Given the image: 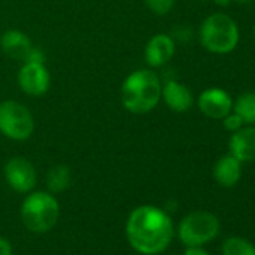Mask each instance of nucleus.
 Segmentation results:
<instances>
[{"instance_id":"obj_1","label":"nucleus","mask_w":255,"mask_h":255,"mask_svg":"<svg viewBox=\"0 0 255 255\" xmlns=\"http://www.w3.org/2000/svg\"><path fill=\"white\" fill-rule=\"evenodd\" d=\"M174 224L167 210L156 206H138L126 219L128 243L141 255L162 254L174 237Z\"/></svg>"},{"instance_id":"obj_2","label":"nucleus","mask_w":255,"mask_h":255,"mask_svg":"<svg viewBox=\"0 0 255 255\" xmlns=\"http://www.w3.org/2000/svg\"><path fill=\"white\" fill-rule=\"evenodd\" d=\"M161 81L152 71H137L128 77L122 86V101L126 110L144 114L153 110L161 98Z\"/></svg>"},{"instance_id":"obj_3","label":"nucleus","mask_w":255,"mask_h":255,"mask_svg":"<svg viewBox=\"0 0 255 255\" xmlns=\"http://www.w3.org/2000/svg\"><path fill=\"white\" fill-rule=\"evenodd\" d=\"M20 215L29 231L42 234L56 227L60 216V206L50 192H30L21 204Z\"/></svg>"},{"instance_id":"obj_4","label":"nucleus","mask_w":255,"mask_h":255,"mask_svg":"<svg viewBox=\"0 0 255 255\" xmlns=\"http://www.w3.org/2000/svg\"><path fill=\"white\" fill-rule=\"evenodd\" d=\"M240 39L237 23L227 14L209 15L200 27L201 45L213 54H228L236 50Z\"/></svg>"},{"instance_id":"obj_5","label":"nucleus","mask_w":255,"mask_h":255,"mask_svg":"<svg viewBox=\"0 0 255 255\" xmlns=\"http://www.w3.org/2000/svg\"><path fill=\"white\" fill-rule=\"evenodd\" d=\"M219 219L206 210H195L182 218L177 225L179 240L185 246H204L219 234Z\"/></svg>"},{"instance_id":"obj_6","label":"nucleus","mask_w":255,"mask_h":255,"mask_svg":"<svg viewBox=\"0 0 255 255\" xmlns=\"http://www.w3.org/2000/svg\"><path fill=\"white\" fill-rule=\"evenodd\" d=\"M0 132L12 140H26L33 132L30 111L14 101L0 104Z\"/></svg>"},{"instance_id":"obj_7","label":"nucleus","mask_w":255,"mask_h":255,"mask_svg":"<svg viewBox=\"0 0 255 255\" xmlns=\"http://www.w3.org/2000/svg\"><path fill=\"white\" fill-rule=\"evenodd\" d=\"M5 177L8 185L21 194L30 192L36 185L35 167L24 158H12L5 167Z\"/></svg>"},{"instance_id":"obj_8","label":"nucleus","mask_w":255,"mask_h":255,"mask_svg":"<svg viewBox=\"0 0 255 255\" xmlns=\"http://www.w3.org/2000/svg\"><path fill=\"white\" fill-rule=\"evenodd\" d=\"M233 98L228 92L219 87L206 89L198 98V108L210 119L222 120L230 111H233Z\"/></svg>"},{"instance_id":"obj_9","label":"nucleus","mask_w":255,"mask_h":255,"mask_svg":"<svg viewBox=\"0 0 255 255\" xmlns=\"http://www.w3.org/2000/svg\"><path fill=\"white\" fill-rule=\"evenodd\" d=\"M18 83L23 92L39 96L44 95L50 87V75L41 62H26L20 69Z\"/></svg>"},{"instance_id":"obj_10","label":"nucleus","mask_w":255,"mask_h":255,"mask_svg":"<svg viewBox=\"0 0 255 255\" xmlns=\"http://www.w3.org/2000/svg\"><path fill=\"white\" fill-rule=\"evenodd\" d=\"M230 153L240 162L255 161V125H248L237 132H233L230 143Z\"/></svg>"},{"instance_id":"obj_11","label":"nucleus","mask_w":255,"mask_h":255,"mask_svg":"<svg viewBox=\"0 0 255 255\" xmlns=\"http://www.w3.org/2000/svg\"><path fill=\"white\" fill-rule=\"evenodd\" d=\"M213 177L224 188L236 186L242 177V162L231 153L221 156L213 167Z\"/></svg>"},{"instance_id":"obj_12","label":"nucleus","mask_w":255,"mask_h":255,"mask_svg":"<svg viewBox=\"0 0 255 255\" xmlns=\"http://www.w3.org/2000/svg\"><path fill=\"white\" fill-rule=\"evenodd\" d=\"M174 41L164 33L155 35L146 47V59L150 66H162L174 56Z\"/></svg>"},{"instance_id":"obj_13","label":"nucleus","mask_w":255,"mask_h":255,"mask_svg":"<svg viewBox=\"0 0 255 255\" xmlns=\"http://www.w3.org/2000/svg\"><path fill=\"white\" fill-rule=\"evenodd\" d=\"M161 93L165 104L176 113L188 111L194 104V96L191 90L179 81H168Z\"/></svg>"},{"instance_id":"obj_14","label":"nucleus","mask_w":255,"mask_h":255,"mask_svg":"<svg viewBox=\"0 0 255 255\" xmlns=\"http://www.w3.org/2000/svg\"><path fill=\"white\" fill-rule=\"evenodd\" d=\"M0 42H2L3 51L9 57H12L15 60L27 62L29 57H30V54H32V51L35 50L32 47L29 38L24 33L18 32V30H9V32H6L2 36V41H0Z\"/></svg>"},{"instance_id":"obj_15","label":"nucleus","mask_w":255,"mask_h":255,"mask_svg":"<svg viewBox=\"0 0 255 255\" xmlns=\"http://www.w3.org/2000/svg\"><path fill=\"white\" fill-rule=\"evenodd\" d=\"M233 111L237 113L246 125H255V92L242 93L233 102Z\"/></svg>"},{"instance_id":"obj_16","label":"nucleus","mask_w":255,"mask_h":255,"mask_svg":"<svg viewBox=\"0 0 255 255\" xmlns=\"http://www.w3.org/2000/svg\"><path fill=\"white\" fill-rule=\"evenodd\" d=\"M71 185V171L65 165H57L47 174V186L51 192H62Z\"/></svg>"},{"instance_id":"obj_17","label":"nucleus","mask_w":255,"mask_h":255,"mask_svg":"<svg viewBox=\"0 0 255 255\" xmlns=\"http://www.w3.org/2000/svg\"><path fill=\"white\" fill-rule=\"evenodd\" d=\"M222 255H255V246L243 237L233 236L222 243Z\"/></svg>"},{"instance_id":"obj_18","label":"nucleus","mask_w":255,"mask_h":255,"mask_svg":"<svg viewBox=\"0 0 255 255\" xmlns=\"http://www.w3.org/2000/svg\"><path fill=\"white\" fill-rule=\"evenodd\" d=\"M144 2L147 8L158 15L168 14L174 6V0H144Z\"/></svg>"},{"instance_id":"obj_19","label":"nucleus","mask_w":255,"mask_h":255,"mask_svg":"<svg viewBox=\"0 0 255 255\" xmlns=\"http://www.w3.org/2000/svg\"><path fill=\"white\" fill-rule=\"evenodd\" d=\"M222 125H224V128L228 131V132H237L239 129H242L243 128V125H245V122L242 120V117L237 114V113H234V111H230L224 119H222Z\"/></svg>"},{"instance_id":"obj_20","label":"nucleus","mask_w":255,"mask_h":255,"mask_svg":"<svg viewBox=\"0 0 255 255\" xmlns=\"http://www.w3.org/2000/svg\"><path fill=\"white\" fill-rule=\"evenodd\" d=\"M0 255H14L12 245L8 239L0 236Z\"/></svg>"},{"instance_id":"obj_21","label":"nucleus","mask_w":255,"mask_h":255,"mask_svg":"<svg viewBox=\"0 0 255 255\" xmlns=\"http://www.w3.org/2000/svg\"><path fill=\"white\" fill-rule=\"evenodd\" d=\"M183 255H209V252L203 246H186Z\"/></svg>"},{"instance_id":"obj_22","label":"nucleus","mask_w":255,"mask_h":255,"mask_svg":"<svg viewBox=\"0 0 255 255\" xmlns=\"http://www.w3.org/2000/svg\"><path fill=\"white\" fill-rule=\"evenodd\" d=\"M215 2H216V5H219V6H228L231 0H215Z\"/></svg>"},{"instance_id":"obj_23","label":"nucleus","mask_w":255,"mask_h":255,"mask_svg":"<svg viewBox=\"0 0 255 255\" xmlns=\"http://www.w3.org/2000/svg\"><path fill=\"white\" fill-rule=\"evenodd\" d=\"M231 2H236V3H239V5H248V3L255 2V0H231Z\"/></svg>"},{"instance_id":"obj_24","label":"nucleus","mask_w":255,"mask_h":255,"mask_svg":"<svg viewBox=\"0 0 255 255\" xmlns=\"http://www.w3.org/2000/svg\"><path fill=\"white\" fill-rule=\"evenodd\" d=\"M254 39H255V26H254Z\"/></svg>"}]
</instances>
